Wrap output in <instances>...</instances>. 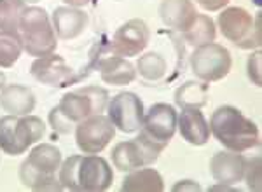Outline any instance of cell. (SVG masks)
<instances>
[{
    "label": "cell",
    "instance_id": "cell-1",
    "mask_svg": "<svg viewBox=\"0 0 262 192\" xmlns=\"http://www.w3.org/2000/svg\"><path fill=\"white\" fill-rule=\"evenodd\" d=\"M60 183L63 189L79 192H103L111 189L114 173L107 159L95 154L70 156L60 166Z\"/></svg>",
    "mask_w": 262,
    "mask_h": 192
},
{
    "label": "cell",
    "instance_id": "cell-2",
    "mask_svg": "<svg viewBox=\"0 0 262 192\" xmlns=\"http://www.w3.org/2000/svg\"><path fill=\"white\" fill-rule=\"evenodd\" d=\"M210 133L227 151L245 152L257 147L260 142L259 127L252 119L245 117L236 106L222 105L212 114Z\"/></svg>",
    "mask_w": 262,
    "mask_h": 192
},
{
    "label": "cell",
    "instance_id": "cell-3",
    "mask_svg": "<svg viewBox=\"0 0 262 192\" xmlns=\"http://www.w3.org/2000/svg\"><path fill=\"white\" fill-rule=\"evenodd\" d=\"M46 133V124L37 115H4L0 117V151L19 156L37 143Z\"/></svg>",
    "mask_w": 262,
    "mask_h": 192
},
{
    "label": "cell",
    "instance_id": "cell-4",
    "mask_svg": "<svg viewBox=\"0 0 262 192\" xmlns=\"http://www.w3.org/2000/svg\"><path fill=\"white\" fill-rule=\"evenodd\" d=\"M19 37L28 56L44 58L58 48L56 32L42 7H27L19 23Z\"/></svg>",
    "mask_w": 262,
    "mask_h": 192
},
{
    "label": "cell",
    "instance_id": "cell-5",
    "mask_svg": "<svg viewBox=\"0 0 262 192\" xmlns=\"http://www.w3.org/2000/svg\"><path fill=\"white\" fill-rule=\"evenodd\" d=\"M219 28L224 38L242 49H252L260 46V16L253 21V16L243 7H227L219 14Z\"/></svg>",
    "mask_w": 262,
    "mask_h": 192
},
{
    "label": "cell",
    "instance_id": "cell-6",
    "mask_svg": "<svg viewBox=\"0 0 262 192\" xmlns=\"http://www.w3.org/2000/svg\"><path fill=\"white\" fill-rule=\"evenodd\" d=\"M231 53L224 46L210 42L200 46L191 56V68L198 79L205 82H217L231 72Z\"/></svg>",
    "mask_w": 262,
    "mask_h": 192
},
{
    "label": "cell",
    "instance_id": "cell-7",
    "mask_svg": "<svg viewBox=\"0 0 262 192\" xmlns=\"http://www.w3.org/2000/svg\"><path fill=\"white\" fill-rule=\"evenodd\" d=\"M163 151L147 140L142 133L135 140L121 142L112 148V164L119 172H133V169L150 166L158 161Z\"/></svg>",
    "mask_w": 262,
    "mask_h": 192
},
{
    "label": "cell",
    "instance_id": "cell-8",
    "mask_svg": "<svg viewBox=\"0 0 262 192\" xmlns=\"http://www.w3.org/2000/svg\"><path fill=\"white\" fill-rule=\"evenodd\" d=\"M116 127L107 115L93 114L75 126V143L84 154H100L112 142Z\"/></svg>",
    "mask_w": 262,
    "mask_h": 192
},
{
    "label": "cell",
    "instance_id": "cell-9",
    "mask_svg": "<svg viewBox=\"0 0 262 192\" xmlns=\"http://www.w3.org/2000/svg\"><path fill=\"white\" fill-rule=\"evenodd\" d=\"M177 110L168 103H156L143 115L140 133L164 151L177 131Z\"/></svg>",
    "mask_w": 262,
    "mask_h": 192
},
{
    "label": "cell",
    "instance_id": "cell-10",
    "mask_svg": "<svg viewBox=\"0 0 262 192\" xmlns=\"http://www.w3.org/2000/svg\"><path fill=\"white\" fill-rule=\"evenodd\" d=\"M108 121L122 133H137L143 122V103L135 93H119L107 105Z\"/></svg>",
    "mask_w": 262,
    "mask_h": 192
},
{
    "label": "cell",
    "instance_id": "cell-11",
    "mask_svg": "<svg viewBox=\"0 0 262 192\" xmlns=\"http://www.w3.org/2000/svg\"><path fill=\"white\" fill-rule=\"evenodd\" d=\"M149 40L150 32L145 21L129 19L116 30L111 48L116 56H138L147 48Z\"/></svg>",
    "mask_w": 262,
    "mask_h": 192
},
{
    "label": "cell",
    "instance_id": "cell-12",
    "mask_svg": "<svg viewBox=\"0 0 262 192\" xmlns=\"http://www.w3.org/2000/svg\"><path fill=\"white\" fill-rule=\"evenodd\" d=\"M245 166L247 159L242 156V152H217L210 161V172L217 183L234 185L243 180Z\"/></svg>",
    "mask_w": 262,
    "mask_h": 192
},
{
    "label": "cell",
    "instance_id": "cell-13",
    "mask_svg": "<svg viewBox=\"0 0 262 192\" xmlns=\"http://www.w3.org/2000/svg\"><path fill=\"white\" fill-rule=\"evenodd\" d=\"M177 127L182 138L191 145H205L210 140V124L196 106H184L177 115Z\"/></svg>",
    "mask_w": 262,
    "mask_h": 192
},
{
    "label": "cell",
    "instance_id": "cell-14",
    "mask_svg": "<svg viewBox=\"0 0 262 192\" xmlns=\"http://www.w3.org/2000/svg\"><path fill=\"white\" fill-rule=\"evenodd\" d=\"M88 14L79 7L61 6L53 12V28L61 40H72L82 35L88 27Z\"/></svg>",
    "mask_w": 262,
    "mask_h": 192
},
{
    "label": "cell",
    "instance_id": "cell-15",
    "mask_svg": "<svg viewBox=\"0 0 262 192\" xmlns=\"http://www.w3.org/2000/svg\"><path fill=\"white\" fill-rule=\"evenodd\" d=\"M32 75L39 82L48 86H63L72 77V68L58 54H49L44 58H37L32 63Z\"/></svg>",
    "mask_w": 262,
    "mask_h": 192
},
{
    "label": "cell",
    "instance_id": "cell-16",
    "mask_svg": "<svg viewBox=\"0 0 262 192\" xmlns=\"http://www.w3.org/2000/svg\"><path fill=\"white\" fill-rule=\"evenodd\" d=\"M159 16L168 28L184 33L194 23L198 12L191 0H163L159 6Z\"/></svg>",
    "mask_w": 262,
    "mask_h": 192
},
{
    "label": "cell",
    "instance_id": "cell-17",
    "mask_svg": "<svg viewBox=\"0 0 262 192\" xmlns=\"http://www.w3.org/2000/svg\"><path fill=\"white\" fill-rule=\"evenodd\" d=\"M0 106L11 115H28L35 109V95L30 88L11 84L0 91Z\"/></svg>",
    "mask_w": 262,
    "mask_h": 192
},
{
    "label": "cell",
    "instance_id": "cell-18",
    "mask_svg": "<svg viewBox=\"0 0 262 192\" xmlns=\"http://www.w3.org/2000/svg\"><path fill=\"white\" fill-rule=\"evenodd\" d=\"M56 109L67 121L72 122V124H79V122L84 121L86 117L96 114L95 103H93L91 98L88 96L86 93H82L81 89L63 96L60 105H58Z\"/></svg>",
    "mask_w": 262,
    "mask_h": 192
},
{
    "label": "cell",
    "instance_id": "cell-19",
    "mask_svg": "<svg viewBox=\"0 0 262 192\" xmlns=\"http://www.w3.org/2000/svg\"><path fill=\"white\" fill-rule=\"evenodd\" d=\"M122 192H163L164 182L159 172L154 168H138L129 172L128 177L122 180Z\"/></svg>",
    "mask_w": 262,
    "mask_h": 192
},
{
    "label": "cell",
    "instance_id": "cell-20",
    "mask_svg": "<svg viewBox=\"0 0 262 192\" xmlns=\"http://www.w3.org/2000/svg\"><path fill=\"white\" fill-rule=\"evenodd\" d=\"M101 80L112 86H126L137 79V70L126 58H107L100 63Z\"/></svg>",
    "mask_w": 262,
    "mask_h": 192
},
{
    "label": "cell",
    "instance_id": "cell-21",
    "mask_svg": "<svg viewBox=\"0 0 262 192\" xmlns=\"http://www.w3.org/2000/svg\"><path fill=\"white\" fill-rule=\"evenodd\" d=\"M25 163L30 164L33 169H37V172H40V173L54 175L60 169V166L63 163L61 151L51 143H40L28 154Z\"/></svg>",
    "mask_w": 262,
    "mask_h": 192
},
{
    "label": "cell",
    "instance_id": "cell-22",
    "mask_svg": "<svg viewBox=\"0 0 262 192\" xmlns=\"http://www.w3.org/2000/svg\"><path fill=\"white\" fill-rule=\"evenodd\" d=\"M185 40L189 42L194 48H200V46L210 44V42H215V37H217V30H215V23L210 16L205 14H198L194 23L184 32Z\"/></svg>",
    "mask_w": 262,
    "mask_h": 192
},
{
    "label": "cell",
    "instance_id": "cell-23",
    "mask_svg": "<svg viewBox=\"0 0 262 192\" xmlns=\"http://www.w3.org/2000/svg\"><path fill=\"white\" fill-rule=\"evenodd\" d=\"M19 178L25 187L32 190H63V185L60 180H56L54 175H46L37 169H33L30 164L23 161L19 168Z\"/></svg>",
    "mask_w": 262,
    "mask_h": 192
},
{
    "label": "cell",
    "instance_id": "cell-24",
    "mask_svg": "<svg viewBox=\"0 0 262 192\" xmlns=\"http://www.w3.org/2000/svg\"><path fill=\"white\" fill-rule=\"evenodd\" d=\"M25 9V0H0V32L19 33V23Z\"/></svg>",
    "mask_w": 262,
    "mask_h": 192
},
{
    "label": "cell",
    "instance_id": "cell-25",
    "mask_svg": "<svg viewBox=\"0 0 262 192\" xmlns=\"http://www.w3.org/2000/svg\"><path fill=\"white\" fill-rule=\"evenodd\" d=\"M23 44L19 33L0 32V67L11 68L21 56Z\"/></svg>",
    "mask_w": 262,
    "mask_h": 192
},
{
    "label": "cell",
    "instance_id": "cell-26",
    "mask_svg": "<svg viewBox=\"0 0 262 192\" xmlns=\"http://www.w3.org/2000/svg\"><path fill=\"white\" fill-rule=\"evenodd\" d=\"M206 95H208V88L206 84L198 82H185L175 95V101L179 106H196L200 109L206 103Z\"/></svg>",
    "mask_w": 262,
    "mask_h": 192
},
{
    "label": "cell",
    "instance_id": "cell-27",
    "mask_svg": "<svg viewBox=\"0 0 262 192\" xmlns=\"http://www.w3.org/2000/svg\"><path fill=\"white\" fill-rule=\"evenodd\" d=\"M137 68L145 80H159L166 74V61H164L161 54L147 53L140 56L137 63Z\"/></svg>",
    "mask_w": 262,
    "mask_h": 192
},
{
    "label": "cell",
    "instance_id": "cell-28",
    "mask_svg": "<svg viewBox=\"0 0 262 192\" xmlns=\"http://www.w3.org/2000/svg\"><path fill=\"white\" fill-rule=\"evenodd\" d=\"M243 178H247L248 189L260 190V157L259 156H255L253 159L247 161Z\"/></svg>",
    "mask_w": 262,
    "mask_h": 192
},
{
    "label": "cell",
    "instance_id": "cell-29",
    "mask_svg": "<svg viewBox=\"0 0 262 192\" xmlns=\"http://www.w3.org/2000/svg\"><path fill=\"white\" fill-rule=\"evenodd\" d=\"M49 124L53 126L54 131H58V133H63V135L70 133L72 127H74V124H72V122H69L60 112H58L56 106H54V109L49 112Z\"/></svg>",
    "mask_w": 262,
    "mask_h": 192
},
{
    "label": "cell",
    "instance_id": "cell-30",
    "mask_svg": "<svg viewBox=\"0 0 262 192\" xmlns=\"http://www.w3.org/2000/svg\"><path fill=\"white\" fill-rule=\"evenodd\" d=\"M260 56H262V54L257 51V53H253L252 56L248 58V63H247L248 77H250L252 84H255V86H260V84H262V79H260Z\"/></svg>",
    "mask_w": 262,
    "mask_h": 192
},
{
    "label": "cell",
    "instance_id": "cell-31",
    "mask_svg": "<svg viewBox=\"0 0 262 192\" xmlns=\"http://www.w3.org/2000/svg\"><path fill=\"white\" fill-rule=\"evenodd\" d=\"M198 4L203 7L205 11H210V12H215V11H221L224 7L229 4V0H196Z\"/></svg>",
    "mask_w": 262,
    "mask_h": 192
},
{
    "label": "cell",
    "instance_id": "cell-32",
    "mask_svg": "<svg viewBox=\"0 0 262 192\" xmlns=\"http://www.w3.org/2000/svg\"><path fill=\"white\" fill-rule=\"evenodd\" d=\"M173 190L175 192H179V190H201V187L192 180H182V182L173 185Z\"/></svg>",
    "mask_w": 262,
    "mask_h": 192
},
{
    "label": "cell",
    "instance_id": "cell-33",
    "mask_svg": "<svg viewBox=\"0 0 262 192\" xmlns=\"http://www.w3.org/2000/svg\"><path fill=\"white\" fill-rule=\"evenodd\" d=\"M63 2L67 4V6L70 7H84L90 0H63Z\"/></svg>",
    "mask_w": 262,
    "mask_h": 192
},
{
    "label": "cell",
    "instance_id": "cell-34",
    "mask_svg": "<svg viewBox=\"0 0 262 192\" xmlns=\"http://www.w3.org/2000/svg\"><path fill=\"white\" fill-rule=\"evenodd\" d=\"M4 86H6V75H4V72H0V91Z\"/></svg>",
    "mask_w": 262,
    "mask_h": 192
},
{
    "label": "cell",
    "instance_id": "cell-35",
    "mask_svg": "<svg viewBox=\"0 0 262 192\" xmlns=\"http://www.w3.org/2000/svg\"><path fill=\"white\" fill-rule=\"evenodd\" d=\"M27 4H37V2H40V0H25Z\"/></svg>",
    "mask_w": 262,
    "mask_h": 192
},
{
    "label": "cell",
    "instance_id": "cell-36",
    "mask_svg": "<svg viewBox=\"0 0 262 192\" xmlns=\"http://www.w3.org/2000/svg\"><path fill=\"white\" fill-rule=\"evenodd\" d=\"M253 4H255V6H260V0H253Z\"/></svg>",
    "mask_w": 262,
    "mask_h": 192
}]
</instances>
